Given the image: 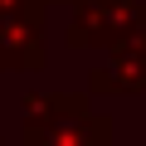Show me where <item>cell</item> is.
Returning a JSON list of instances; mask_svg holds the SVG:
<instances>
[{
    "label": "cell",
    "instance_id": "cell-1",
    "mask_svg": "<svg viewBox=\"0 0 146 146\" xmlns=\"http://www.w3.org/2000/svg\"><path fill=\"white\" fill-rule=\"evenodd\" d=\"M112 122L93 117L78 98L29 93L25 102V146H112Z\"/></svg>",
    "mask_w": 146,
    "mask_h": 146
},
{
    "label": "cell",
    "instance_id": "cell-2",
    "mask_svg": "<svg viewBox=\"0 0 146 146\" xmlns=\"http://www.w3.org/2000/svg\"><path fill=\"white\" fill-rule=\"evenodd\" d=\"M98 83L102 88H141L146 83V34H136V44H131V34L122 39L117 58L98 73Z\"/></svg>",
    "mask_w": 146,
    "mask_h": 146
}]
</instances>
